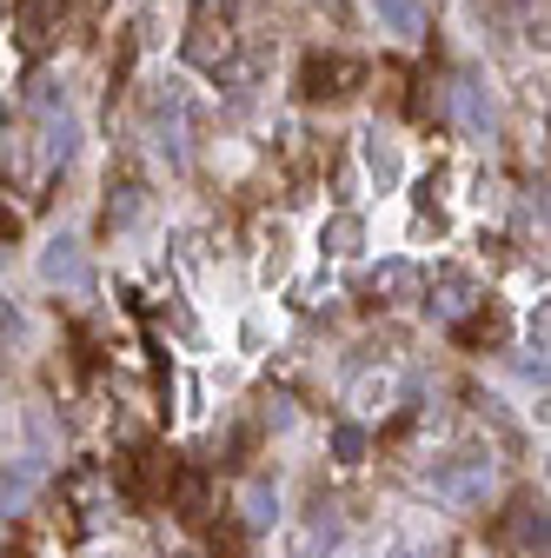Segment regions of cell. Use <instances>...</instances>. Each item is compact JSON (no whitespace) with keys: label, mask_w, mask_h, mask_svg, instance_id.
Instances as JSON below:
<instances>
[{"label":"cell","mask_w":551,"mask_h":558,"mask_svg":"<svg viewBox=\"0 0 551 558\" xmlns=\"http://www.w3.org/2000/svg\"><path fill=\"white\" fill-rule=\"evenodd\" d=\"M426 493H432L445 512H472V506H486V493H492V459H486V452L439 459V465L426 472Z\"/></svg>","instance_id":"cell-1"},{"label":"cell","mask_w":551,"mask_h":558,"mask_svg":"<svg viewBox=\"0 0 551 558\" xmlns=\"http://www.w3.org/2000/svg\"><path fill=\"white\" fill-rule=\"evenodd\" d=\"M34 272H40L47 293H87V287H94V259H87V246H81L74 233H53V240L40 246Z\"/></svg>","instance_id":"cell-2"},{"label":"cell","mask_w":551,"mask_h":558,"mask_svg":"<svg viewBox=\"0 0 551 558\" xmlns=\"http://www.w3.org/2000/svg\"><path fill=\"white\" fill-rule=\"evenodd\" d=\"M359 81H366V66L346 60V53H306V66H299V94L306 100H346Z\"/></svg>","instance_id":"cell-3"},{"label":"cell","mask_w":551,"mask_h":558,"mask_svg":"<svg viewBox=\"0 0 551 558\" xmlns=\"http://www.w3.org/2000/svg\"><path fill=\"white\" fill-rule=\"evenodd\" d=\"M40 485H47V459H40V452H34V459H14V465H0V525L21 519V512L34 506Z\"/></svg>","instance_id":"cell-4"},{"label":"cell","mask_w":551,"mask_h":558,"mask_svg":"<svg viewBox=\"0 0 551 558\" xmlns=\"http://www.w3.org/2000/svg\"><path fill=\"white\" fill-rule=\"evenodd\" d=\"M426 306H432V319H445V326H452V319H465V313L478 306V279H472V272H458V266H452V272H439Z\"/></svg>","instance_id":"cell-5"},{"label":"cell","mask_w":551,"mask_h":558,"mask_svg":"<svg viewBox=\"0 0 551 558\" xmlns=\"http://www.w3.org/2000/svg\"><path fill=\"white\" fill-rule=\"evenodd\" d=\"M445 94H452V113H458L465 133H492V94H486V81H478V74H458Z\"/></svg>","instance_id":"cell-6"},{"label":"cell","mask_w":551,"mask_h":558,"mask_svg":"<svg viewBox=\"0 0 551 558\" xmlns=\"http://www.w3.org/2000/svg\"><path fill=\"white\" fill-rule=\"evenodd\" d=\"M372 21H379V34H392V40H426V0H372Z\"/></svg>","instance_id":"cell-7"},{"label":"cell","mask_w":551,"mask_h":558,"mask_svg":"<svg viewBox=\"0 0 551 558\" xmlns=\"http://www.w3.org/2000/svg\"><path fill=\"white\" fill-rule=\"evenodd\" d=\"M240 525L246 532H272V525H280V485H272V478H246L240 485Z\"/></svg>","instance_id":"cell-8"},{"label":"cell","mask_w":551,"mask_h":558,"mask_svg":"<svg viewBox=\"0 0 551 558\" xmlns=\"http://www.w3.org/2000/svg\"><path fill=\"white\" fill-rule=\"evenodd\" d=\"M505 538L518 545V558H544V506L538 499H518L505 512Z\"/></svg>","instance_id":"cell-9"},{"label":"cell","mask_w":551,"mask_h":558,"mask_svg":"<svg viewBox=\"0 0 551 558\" xmlns=\"http://www.w3.org/2000/svg\"><path fill=\"white\" fill-rule=\"evenodd\" d=\"M40 147H47V160H53V167H66V160L81 154V120L66 113V107H53V113H47V140H40Z\"/></svg>","instance_id":"cell-10"},{"label":"cell","mask_w":551,"mask_h":558,"mask_svg":"<svg viewBox=\"0 0 551 558\" xmlns=\"http://www.w3.org/2000/svg\"><path fill=\"white\" fill-rule=\"evenodd\" d=\"M326 452H332V459H339V465H359V459H366V452H372V433H366V426H359V418H339V426H332V433H326Z\"/></svg>","instance_id":"cell-11"},{"label":"cell","mask_w":551,"mask_h":558,"mask_svg":"<svg viewBox=\"0 0 551 558\" xmlns=\"http://www.w3.org/2000/svg\"><path fill=\"white\" fill-rule=\"evenodd\" d=\"M359 240H366V220H359V214H332V220H326V233H319V246H326L332 259L359 253Z\"/></svg>","instance_id":"cell-12"},{"label":"cell","mask_w":551,"mask_h":558,"mask_svg":"<svg viewBox=\"0 0 551 558\" xmlns=\"http://www.w3.org/2000/svg\"><path fill=\"white\" fill-rule=\"evenodd\" d=\"M372 287L392 293V300H412V293H419V266H412V259H385V266L372 272Z\"/></svg>","instance_id":"cell-13"},{"label":"cell","mask_w":551,"mask_h":558,"mask_svg":"<svg viewBox=\"0 0 551 558\" xmlns=\"http://www.w3.org/2000/svg\"><path fill=\"white\" fill-rule=\"evenodd\" d=\"M366 167H372L379 186H399V147H392L385 133H366Z\"/></svg>","instance_id":"cell-14"},{"label":"cell","mask_w":551,"mask_h":558,"mask_svg":"<svg viewBox=\"0 0 551 558\" xmlns=\"http://www.w3.org/2000/svg\"><path fill=\"white\" fill-rule=\"evenodd\" d=\"M140 214H147V186H133V180H126L120 199H107V220H113V227H133Z\"/></svg>","instance_id":"cell-15"},{"label":"cell","mask_w":551,"mask_h":558,"mask_svg":"<svg viewBox=\"0 0 551 558\" xmlns=\"http://www.w3.org/2000/svg\"><path fill=\"white\" fill-rule=\"evenodd\" d=\"M293 418H299L293 399H266V426H272V433H293Z\"/></svg>","instance_id":"cell-16"},{"label":"cell","mask_w":551,"mask_h":558,"mask_svg":"<svg viewBox=\"0 0 551 558\" xmlns=\"http://www.w3.org/2000/svg\"><path fill=\"white\" fill-rule=\"evenodd\" d=\"M385 558H426V545H392Z\"/></svg>","instance_id":"cell-17"},{"label":"cell","mask_w":551,"mask_h":558,"mask_svg":"<svg viewBox=\"0 0 551 558\" xmlns=\"http://www.w3.org/2000/svg\"><path fill=\"white\" fill-rule=\"evenodd\" d=\"M199 8H213V0H199ZM220 8H226V0H220Z\"/></svg>","instance_id":"cell-18"}]
</instances>
